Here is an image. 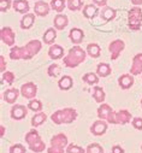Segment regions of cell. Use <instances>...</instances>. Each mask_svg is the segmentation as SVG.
Wrapping results in <instances>:
<instances>
[{"mask_svg":"<svg viewBox=\"0 0 142 153\" xmlns=\"http://www.w3.org/2000/svg\"><path fill=\"white\" fill-rule=\"evenodd\" d=\"M41 47H42V44L39 40H31L23 47H18V46L12 47L10 51V58L13 60L31 59L35 54H38L40 52Z\"/></svg>","mask_w":142,"mask_h":153,"instance_id":"6da1fadb","label":"cell"},{"mask_svg":"<svg viewBox=\"0 0 142 153\" xmlns=\"http://www.w3.org/2000/svg\"><path fill=\"white\" fill-rule=\"evenodd\" d=\"M86 56H87V52L83 48H81L80 46H74L72 48L69 50L67 56L64 57V59H63L64 65L66 68L74 69L86 60Z\"/></svg>","mask_w":142,"mask_h":153,"instance_id":"7a4b0ae2","label":"cell"},{"mask_svg":"<svg viewBox=\"0 0 142 153\" xmlns=\"http://www.w3.org/2000/svg\"><path fill=\"white\" fill-rule=\"evenodd\" d=\"M76 118H77V112L72 107L58 110L51 116L52 122L55 124H69V123H72Z\"/></svg>","mask_w":142,"mask_h":153,"instance_id":"3957f363","label":"cell"},{"mask_svg":"<svg viewBox=\"0 0 142 153\" xmlns=\"http://www.w3.org/2000/svg\"><path fill=\"white\" fill-rule=\"evenodd\" d=\"M25 142L28 143L30 151L35 153H41L46 149V145L36 129H31L25 134Z\"/></svg>","mask_w":142,"mask_h":153,"instance_id":"277c9868","label":"cell"},{"mask_svg":"<svg viewBox=\"0 0 142 153\" xmlns=\"http://www.w3.org/2000/svg\"><path fill=\"white\" fill-rule=\"evenodd\" d=\"M67 147V136L65 134H57L51 139V146L47 148V153H64Z\"/></svg>","mask_w":142,"mask_h":153,"instance_id":"5b68a950","label":"cell"},{"mask_svg":"<svg viewBox=\"0 0 142 153\" xmlns=\"http://www.w3.org/2000/svg\"><path fill=\"white\" fill-rule=\"evenodd\" d=\"M128 25L131 30H140L142 25V9L132 7L128 13Z\"/></svg>","mask_w":142,"mask_h":153,"instance_id":"8992f818","label":"cell"},{"mask_svg":"<svg viewBox=\"0 0 142 153\" xmlns=\"http://www.w3.org/2000/svg\"><path fill=\"white\" fill-rule=\"evenodd\" d=\"M98 117L100 120H104L107 123L111 124H117L116 122V112L112 110V107L107 104H101L98 108Z\"/></svg>","mask_w":142,"mask_h":153,"instance_id":"52a82bcc","label":"cell"},{"mask_svg":"<svg viewBox=\"0 0 142 153\" xmlns=\"http://www.w3.org/2000/svg\"><path fill=\"white\" fill-rule=\"evenodd\" d=\"M21 94L25 99H35L38 94V87L33 82H27L21 87Z\"/></svg>","mask_w":142,"mask_h":153,"instance_id":"ba28073f","label":"cell"},{"mask_svg":"<svg viewBox=\"0 0 142 153\" xmlns=\"http://www.w3.org/2000/svg\"><path fill=\"white\" fill-rule=\"evenodd\" d=\"M0 37H1V41L7 45V46H13L15 44V39H16V35L13 33V30L10 27H4L0 31Z\"/></svg>","mask_w":142,"mask_h":153,"instance_id":"9c48e42d","label":"cell"},{"mask_svg":"<svg viewBox=\"0 0 142 153\" xmlns=\"http://www.w3.org/2000/svg\"><path fill=\"white\" fill-rule=\"evenodd\" d=\"M124 47H125L124 41H122V40H115V41H112L110 44V46H109V50H110V53H111V59L112 60H116L119 57V54L122 53V51L124 50Z\"/></svg>","mask_w":142,"mask_h":153,"instance_id":"30bf717a","label":"cell"},{"mask_svg":"<svg viewBox=\"0 0 142 153\" xmlns=\"http://www.w3.org/2000/svg\"><path fill=\"white\" fill-rule=\"evenodd\" d=\"M27 113H28V107H25L24 105H13L10 111L12 120H16V121L23 120L27 116Z\"/></svg>","mask_w":142,"mask_h":153,"instance_id":"8fae6325","label":"cell"},{"mask_svg":"<svg viewBox=\"0 0 142 153\" xmlns=\"http://www.w3.org/2000/svg\"><path fill=\"white\" fill-rule=\"evenodd\" d=\"M106 130H107V123H106V121H104V120L95 121L90 127V133L95 136L104 135L106 133Z\"/></svg>","mask_w":142,"mask_h":153,"instance_id":"7c38bea8","label":"cell"},{"mask_svg":"<svg viewBox=\"0 0 142 153\" xmlns=\"http://www.w3.org/2000/svg\"><path fill=\"white\" fill-rule=\"evenodd\" d=\"M130 72H131V75H134V76L142 74V53H137V54L132 58V64H131Z\"/></svg>","mask_w":142,"mask_h":153,"instance_id":"4fadbf2b","label":"cell"},{"mask_svg":"<svg viewBox=\"0 0 142 153\" xmlns=\"http://www.w3.org/2000/svg\"><path fill=\"white\" fill-rule=\"evenodd\" d=\"M69 37L72 44L75 45H80L83 41V37H84V33L82 29L80 28H72L69 33Z\"/></svg>","mask_w":142,"mask_h":153,"instance_id":"5bb4252c","label":"cell"},{"mask_svg":"<svg viewBox=\"0 0 142 153\" xmlns=\"http://www.w3.org/2000/svg\"><path fill=\"white\" fill-rule=\"evenodd\" d=\"M131 121V113L128 110H119L116 112V122L117 124H126Z\"/></svg>","mask_w":142,"mask_h":153,"instance_id":"9a60e30c","label":"cell"},{"mask_svg":"<svg viewBox=\"0 0 142 153\" xmlns=\"http://www.w3.org/2000/svg\"><path fill=\"white\" fill-rule=\"evenodd\" d=\"M134 75H129V74H125V75H122L121 77L118 79V85L122 89H129L132 85H134Z\"/></svg>","mask_w":142,"mask_h":153,"instance_id":"2e32d148","label":"cell"},{"mask_svg":"<svg viewBox=\"0 0 142 153\" xmlns=\"http://www.w3.org/2000/svg\"><path fill=\"white\" fill-rule=\"evenodd\" d=\"M19 92L17 88H10V89H6L4 92V100L7 102V104H13L16 102V100L18 99V95H19Z\"/></svg>","mask_w":142,"mask_h":153,"instance_id":"e0dca14e","label":"cell"},{"mask_svg":"<svg viewBox=\"0 0 142 153\" xmlns=\"http://www.w3.org/2000/svg\"><path fill=\"white\" fill-rule=\"evenodd\" d=\"M34 12L36 13L38 16H41V17L47 16L48 12H50V6L45 1H38L34 6Z\"/></svg>","mask_w":142,"mask_h":153,"instance_id":"ac0fdd59","label":"cell"},{"mask_svg":"<svg viewBox=\"0 0 142 153\" xmlns=\"http://www.w3.org/2000/svg\"><path fill=\"white\" fill-rule=\"evenodd\" d=\"M48 56L51 59H60L64 57V48L59 45H52L48 50Z\"/></svg>","mask_w":142,"mask_h":153,"instance_id":"d6986e66","label":"cell"},{"mask_svg":"<svg viewBox=\"0 0 142 153\" xmlns=\"http://www.w3.org/2000/svg\"><path fill=\"white\" fill-rule=\"evenodd\" d=\"M12 5H13L15 11H17L19 13H24V15L28 13V11L30 9V6H29L27 0H15Z\"/></svg>","mask_w":142,"mask_h":153,"instance_id":"ffe728a7","label":"cell"},{"mask_svg":"<svg viewBox=\"0 0 142 153\" xmlns=\"http://www.w3.org/2000/svg\"><path fill=\"white\" fill-rule=\"evenodd\" d=\"M53 23H54V28H55V29H58V30H63V29L69 24L67 16L59 13V15H57V16L54 17Z\"/></svg>","mask_w":142,"mask_h":153,"instance_id":"44dd1931","label":"cell"},{"mask_svg":"<svg viewBox=\"0 0 142 153\" xmlns=\"http://www.w3.org/2000/svg\"><path fill=\"white\" fill-rule=\"evenodd\" d=\"M74 85V81H72V77L71 76H63V77L58 81V87L61 89V91H69Z\"/></svg>","mask_w":142,"mask_h":153,"instance_id":"7402d4cb","label":"cell"},{"mask_svg":"<svg viewBox=\"0 0 142 153\" xmlns=\"http://www.w3.org/2000/svg\"><path fill=\"white\" fill-rule=\"evenodd\" d=\"M35 15L34 13H25L21 21V28L22 29H30L34 24Z\"/></svg>","mask_w":142,"mask_h":153,"instance_id":"603a6c76","label":"cell"},{"mask_svg":"<svg viewBox=\"0 0 142 153\" xmlns=\"http://www.w3.org/2000/svg\"><path fill=\"white\" fill-rule=\"evenodd\" d=\"M96 74L99 77H107L111 74V66L107 63H100L96 66Z\"/></svg>","mask_w":142,"mask_h":153,"instance_id":"cb8c5ba5","label":"cell"},{"mask_svg":"<svg viewBox=\"0 0 142 153\" xmlns=\"http://www.w3.org/2000/svg\"><path fill=\"white\" fill-rule=\"evenodd\" d=\"M57 37V30L54 28H48L44 34V42L47 45H52Z\"/></svg>","mask_w":142,"mask_h":153,"instance_id":"d4e9b609","label":"cell"},{"mask_svg":"<svg viewBox=\"0 0 142 153\" xmlns=\"http://www.w3.org/2000/svg\"><path fill=\"white\" fill-rule=\"evenodd\" d=\"M46 120H47L46 113H44V112H39V113H36V114H35V116L31 118V126H33L34 128H36V127L41 126Z\"/></svg>","mask_w":142,"mask_h":153,"instance_id":"484cf974","label":"cell"},{"mask_svg":"<svg viewBox=\"0 0 142 153\" xmlns=\"http://www.w3.org/2000/svg\"><path fill=\"white\" fill-rule=\"evenodd\" d=\"M87 53L92 58H99L100 57V53H101L100 46L98 44H89L87 46Z\"/></svg>","mask_w":142,"mask_h":153,"instance_id":"4316f807","label":"cell"},{"mask_svg":"<svg viewBox=\"0 0 142 153\" xmlns=\"http://www.w3.org/2000/svg\"><path fill=\"white\" fill-rule=\"evenodd\" d=\"M82 79L87 85H90V86L96 85L99 82V76L98 74H94V72H87L86 75H83Z\"/></svg>","mask_w":142,"mask_h":153,"instance_id":"83f0119b","label":"cell"},{"mask_svg":"<svg viewBox=\"0 0 142 153\" xmlns=\"http://www.w3.org/2000/svg\"><path fill=\"white\" fill-rule=\"evenodd\" d=\"M93 97H94L96 102L102 104L105 101V92H104V89L101 87H98V86L94 87L93 88Z\"/></svg>","mask_w":142,"mask_h":153,"instance_id":"f1b7e54d","label":"cell"},{"mask_svg":"<svg viewBox=\"0 0 142 153\" xmlns=\"http://www.w3.org/2000/svg\"><path fill=\"white\" fill-rule=\"evenodd\" d=\"M116 17V10L112 7H106L102 12H101V18L105 19L106 22H110Z\"/></svg>","mask_w":142,"mask_h":153,"instance_id":"f546056e","label":"cell"},{"mask_svg":"<svg viewBox=\"0 0 142 153\" xmlns=\"http://www.w3.org/2000/svg\"><path fill=\"white\" fill-rule=\"evenodd\" d=\"M96 13H98V9L94 5H92V4L86 5L84 9H83V15L87 18H93V17H95Z\"/></svg>","mask_w":142,"mask_h":153,"instance_id":"4dcf8cb0","label":"cell"},{"mask_svg":"<svg viewBox=\"0 0 142 153\" xmlns=\"http://www.w3.org/2000/svg\"><path fill=\"white\" fill-rule=\"evenodd\" d=\"M28 108L34 111V112H40L42 110V102L40 100H36V99H31L28 104Z\"/></svg>","mask_w":142,"mask_h":153,"instance_id":"1f68e13d","label":"cell"},{"mask_svg":"<svg viewBox=\"0 0 142 153\" xmlns=\"http://www.w3.org/2000/svg\"><path fill=\"white\" fill-rule=\"evenodd\" d=\"M60 71H61V69H60V66L58 65V64H52V65H50L48 66V69H47V74H48V76H51V77H58V76L60 75Z\"/></svg>","mask_w":142,"mask_h":153,"instance_id":"d6a6232c","label":"cell"},{"mask_svg":"<svg viewBox=\"0 0 142 153\" xmlns=\"http://www.w3.org/2000/svg\"><path fill=\"white\" fill-rule=\"evenodd\" d=\"M51 7L57 12H61L65 9V1L64 0H52L51 1Z\"/></svg>","mask_w":142,"mask_h":153,"instance_id":"836d02e7","label":"cell"},{"mask_svg":"<svg viewBox=\"0 0 142 153\" xmlns=\"http://www.w3.org/2000/svg\"><path fill=\"white\" fill-rule=\"evenodd\" d=\"M86 153H104V148L99 143L94 142V143L88 145V147L86 149Z\"/></svg>","mask_w":142,"mask_h":153,"instance_id":"e575fe53","label":"cell"},{"mask_svg":"<svg viewBox=\"0 0 142 153\" xmlns=\"http://www.w3.org/2000/svg\"><path fill=\"white\" fill-rule=\"evenodd\" d=\"M67 7L71 11H78L82 7V0H67Z\"/></svg>","mask_w":142,"mask_h":153,"instance_id":"d590c367","label":"cell"},{"mask_svg":"<svg viewBox=\"0 0 142 153\" xmlns=\"http://www.w3.org/2000/svg\"><path fill=\"white\" fill-rule=\"evenodd\" d=\"M1 81H3V83L6 82L7 85H12V83L15 82V74L11 72V71H5V72H3Z\"/></svg>","mask_w":142,"mask_h":153,"instance_id":"8d00e7d4","label":"cell"},{"mask_svg":"<svg viewBox=\"0 0 142 153\" xmlns=\"http://www.w3.org/2000/svg\"><path fill=\"white\" fill-rule=\"evenodd\" d=\"M66 153H86V149H83L82 147L75 143H70L66 147Z\"/></svg>","mask_w":142,"mask_h":153,"instance_id":"74e56055","label":"cell"},{"mask_svg":"<svg viewBox=\"0 0 142 153\" xmlns=\"http://www.w3.org/2000/svg\"><path fill=\"white\" fill-rule=\"evenodd\" d=\"M25 152H27L25 147L23 145H21V143L12 145L10 147V151H9V153H25Z\"/></svg>","mask_w":142,"mask_h":153,"instance_id":"f35d334b","label":"cell"},{"mask_svg":"<svg viewBox=\"0 0 142 153\" xmlns=\"http://www.w3.org/2000/svg\"><path fill=\"white\" fill-rule=\"evenodd\" d=\"M11 6V0H0V10L1 12H5Z\"/></svg>","mask_w":142,"mask_h":153,"instance_id":"ab89813d","label":"cell"},{"mask_svg":"<svg viewBox=\"0 0 142 153\" xmlns=\"http://www.w3.org/2000/svg\"><path fill=\"white\" fill-rule=\"evenodd\" d=\"M132 127L137 130H142V117H135L132 120Z\"/></svg>","mask_w":142,"mask_h":153,"instance_id":"60d3db41","label":"cell"},{"mask_svg":"<svg viewBox=\"0 0 142 153\" xmlns=\"http://www.w3.org/2000/svg\"><path fill=\"white\" fill-rule=\"evenodd\" d=\"M111 153H124V149H123V147H121L119 145H116V146L112 147Z\"/></svg>","mask_w":142,"mask_h":153,"instance_id":"b9f144b4","label":"cell"},{"mask_svg":"<svg viewBox=\"0 0 142 153\" xmlns=\"http://www.w3.org/2000/svg\"><path fill=\"white\" fill-rule=\"evenodd\" d=\"M0 63H1V66H0V71L5 72V58H4V56H0Z\"/></svg>","mask_w":142,"mask_h":153,"instance_id":"7bdbcfd3","label":"cell"},{"mask_svg":"<svg viewBox=\"0 0 142 153\" xmlns=\"http://www.w3.org/2000/svg\"><path fill=\"white\" fill-rule=\"evenodd\" d=\"M93 1H94L96 5H99V6H105L106 3H107V0H93Z\"/></svg>","mask_w":142,"mask_h":153,"instance_id":"ee69618b","label":"cell"},{"mask_svg":"<svg viewBox=\"0 0 142 153\" xmlns=\"http://www.w3.org/2000/svg\"><path fill=\"white\" fill-rule=\"evenodd\" d=\"M131 3L134 5H141L142 4V0H131Z\"/></svg>","mask_w":142,"mask_h":153,"instance_id":"f6af8a7d","label":"cell"},{"mask_svg":"<svg viewBox=\"0 0 142 153\" xmlns=\"http://www.w3.org/2000/svg\"><path fill=\"white\" fill-rule=\"evenodd\" d=\"M0 128H1V136H4V133H5V128H4V126H0Z\"/></svg>","mask_w":142,"mask_h":153,"instance_id":"bcb514c9","label":"cell"},{"mask_svg":"<svg viewBox=\"0 0 142 153\" xmlns=\"http://www.w3.org/2000/svg\"><path fill=\"white\" fill-rule=\"evenodd\" d=\"M141 106H142V99H141Z\"/></svg>","mask_w":142,"mask_h":153,"instance_id":"7dc6e473","label":"cell"},{"mask_svg":"<svg viewBox=\"0 0 142 153\" xmlns=\"http://www.w3.org/2000/svg\"><path fill=\"white\" fill-rule=\"evenodd\" d=\"M141 149H142V146H141Z\"/></svg>","mask_w":142,"mask_h":153,"instance_id":"c3c4849f","label":"cell"}]
</instances>
